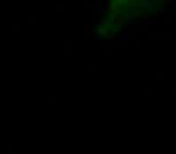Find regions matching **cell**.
I'll use <instances>...</instances> for the list:
<instances>
[{"mask_svg":"<svg viewBox=\"0 0 176 154\" xmlns=\"http://www.w3.org/2000/svg\"><path fill=\"white\" fill-rule=\"evenodd\" d=\"M161 0H110L109 19L119 25L140 19L156 12Z\"/></svg>","mask_w":176,"mask_h":154,"instance_id":"6da1fadb","label":"cell"}]
</instances>
